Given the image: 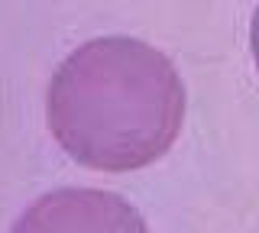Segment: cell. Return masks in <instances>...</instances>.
<instances>
[{
    "label": "cell",
    "instance_id": "cell-2",
    "mask_svg": "<svg viewBox=\"0 0 259 233\" xmlns=\"http://www.w3.org/2000/svg\"><path fill=\"white\" fill-rule=\"evenodd\" d=\"M10 233H149L123 195L101 188H55L13 220Z\"/></svg>",
    "mask_w": 259,
    "mask_h": 233
},
{
    "label": "cell",
    "instance_id": "cell-1",
    "mask_svg": "<svg viewBox=\"0 0 259 233\" xmlns=\"http://www.w3.org/2000/svg\"><path fill=\"white\" fill-rule=\"evenodd\" d=\"M46 126L71 162L110 175L136 172L182 136L185 81L175 62L143 39H91L55 68Z\"/></svg>",
    "mask_w": 259,
    "mask_h": 233
},
{
    "label": "cell",
    "instance_id": "cell-3",
    "mask_svg": "<svg viewBox=\"0 0 259 233\" xmlns=\"http://www.w3.org/2000/svg\"><path fill=\"white\" fill-rule=\"evenodd\" d=\"M249 52H253V65L259 71V4L253 10V20H249Z\"/></svg>",
    "mask_w": 259,
    "mask_h": 233
}]
</instances>
